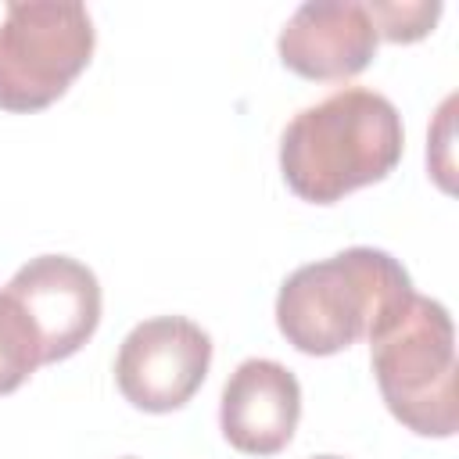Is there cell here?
I'll return each instance as SVG.
<instances>
[{
  "label": "cell",
  "instance_id": "cell-1",
  "mask_svg": "<svg viewBox=\"0 0 459 459\" xmlns=\"http://www.w3.org/2000/svg\"><path fill=\"white\" fill-rule=\"evenodd\" d=\"M405 151L398 108L369 86H341L301 108L280 136V172L308 204H337L380 183Z\"/></svg>",
  "mask_w": 459,
  "mask_h": 459
},
{
  "label": "cell",
  "instance_id": "cell-2",
  "mask_svg": "<svg viewBox=\"0 0 459 459\" xmlns=\"http://www.w3.org/2000/svg\"><path fill=\"white\" fill-rule=\"evenodd\" d=\"M412 294L405 265L380 247H344L298 265L276 294V326L301 355H337L369 341Z\"/></svg>",
  "mask_w": 459,
  "mask_h": 459
},
{
  "label": "cell",
  "instance_id": "cell-3",
  "mask_svg": "<svg viewBox=\"0 0 459 459\" xmlns=\"http://www.w3.org/2000/svg\"><path fill=\"white\" fill-rule=\"evenodd\" d=\"M369 366L391 416L420 437L459 430L455 394V326L437 298L409 301L369 337Z\"/></svg>",
  "mask_w": 459,
  "mask_h": 459
},
{
  "label": "cell",
  "instance_id": "cell-4",
  "mask_svg": "<svg viewBox=\"0 0 459 459\" xmlns=\"http://www.w3.org/2000/svg\"><path fill=\"white\" fill-rule=\"evenodd\" d=\"M93 18L75 0H11L0 22V108H50L90 65Z\"/></svg>",
  "mask_w": 459,
  "mask_h": 459
},
{
  "label": "cell",
  "instance_id": "cell-5",
  "mask_svg": "<svg viewBox=\"0 0 459 459\" xmlns=\"http://www.w3.org/2000/svg\"><path fill=\"white\" fill-rule=\"evenodd\" d=\"M212 337L186 316H154L136 323L115 355V384L133 409H183L204 384Z\"/></svg>",
  "mask_w": 459,
  "mask_h": 459
},
{
  "label": "cell",
  "instance_id": "cell-6",
  "mask_svg": "<svg viewBox=\"0 0 459 459\" xmlns=\"http://www.w3.org/2000/svg\"><path fill=\"white\" fill-rule=\"evenodd\" d=\"M7 290L22 301L43 341V366L72 359L100 323V283L90 265L68 255L29 258Z\"/></svg>",
  "mask_w": 459,
  "mask_h": 459
},
{
  "label": "cell",
  "instance_id": "cell-7",
  "mask_svg": "<svg viewBox=\"0 0 459 459\" xmlns=\"http://www.w3.org/2000/svg\"><path fill=\"white\" fill-rule=\"evenodd\" d=\"M377 25L359 0H308L280 29L276 54L301 79H351L377 57Z\"/></svg>",
  "mask_w": 459,
  "mask_h": 459
},
{
  "label": "cell",
  "instance_id": "cell-8",
  "mask_svg": "<svg viewBox=\"0 0 459 459\" xmlns=\"http://www.w3.org/2000/svg\"><path fill=\"white\" fill-rule=\"evenodd\" d=\"M301 420V384L276 359H244L219 398V430L244 455H276Z\"/></svg>",
  "mask_w": 459,
  "mask_h": 459
},
{
  "label": "cell",
  "instance_id": "cell-9",
  "mask_svg": "<svg viewBox=\"0 0 459 459\" xmlns=\"http://www.w3.org/2000/svg\"><path fill=\"white\" fill-rule=\"evenodd\" d=\"M43 366V341L22 301L0 290V394L18 391Z\"/></svg>",
  "mask_w": 459,
  "mask_h": 459
},
{
  "label": "cell",
  "instance_id": "cell-10",
  "mask_svg": "<svg viewBox=\"0 0 459 459\" xmlns=\"http://www.w3.org/2000/svg\"><path fill=\"white\" fill-rule=\"evenodd\" d=\"M373 25H377V36L380 39H391V43H416L423 39L434 22L441 18V4L437 0H416V4H402V0H373L366 4Z\"/></svg>",
  "mask_w": 459,
  "mask_h": 459
},
{
  "label": "cell",
  "instance_id": "cell-11",
  "mask_svg": "<svg viewBox=\"0 0 459 459\" xmlns=\"http://www.w3.org/2000/svg\"><path fill=\"white\" fill-rule=\"evenodd\" d=\"M312 459H344V455H312Z\"/></svg>",
  "mask_w": 459,
  "mask_h": 459
},
{
  "label": "cell",
  "instance_id": "cell-12",
  "mask_svg": "<svg viewBox=\"0 0 459 459\" xmlns=\"http://www.w3.org/2000/svg\"><path fill=\"white\" fill-rule=\"evenodd\" d=\"M126 459H133V455H126Z\"/></svg>",
  "mask_w": 459,
  "mask_h": 459
}]
</instances>
